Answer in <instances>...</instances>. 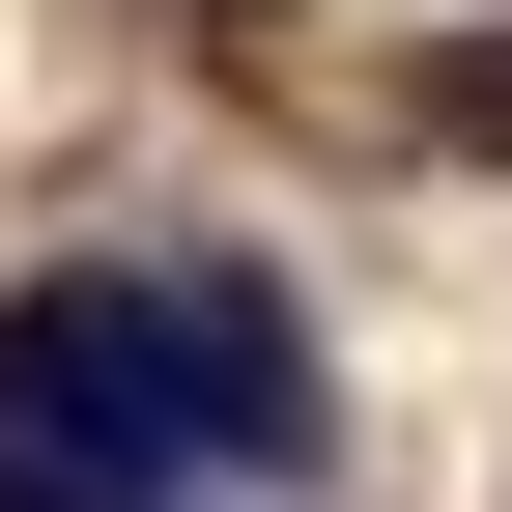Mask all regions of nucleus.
I'll return each mask as SVG.
<instances>
[{"label":"nucleus","mask_w":512,"mask_h":512,"mask_svg":"<svg viewBox=\"0 0 512 512\" xmlns=\"http://www.w3.org/2000/svg\"><path fill=\"white\" fill-rule=\"evenodd\" d=\"M171 484H228L171 256L143 285H0V512H171Z\"/></svg>","instance_id":"obj_1"},{"label":"nucleus","mask_w":512,"mask_h":512,"mask_svg":"<svg viewBox=\"0 0 512 512\" xmlns=\"http://www.w3.org/2000/svg\"><path fill=\"white\" fill-rule=\"evenodd\" d=\"M171 342H200V427H228V484H285V456H313V313L256 285V256H171Z\"/></svg>","instance_id":"obj_2"}]
</instances>
